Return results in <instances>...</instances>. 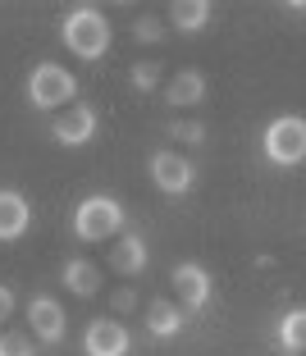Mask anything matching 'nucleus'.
Segmentation results:
<instances>
[{
	"mask_svg": "<svg viewBox=\"0 0 306 356\" xmlns=\"http://www.w3.org/2000/svg\"><path fill=\"white\" fill-rule=\"evenodd\" d=\"M60 42L69 46V55L83 64H96L106 60L110 42H115V28H110V19L96 5H74V10L60 19Z\"/></svg>",
	"mask_w": 306,
	"mask_h": 356,
	"instance_id": "f257e3e1",
	"label": "nucleus"
},
{
	"mask_svg": "<svg viewBox=\"0 0 306 356\" xmlns=\"http://www.w3.org/2000/svg\"><path fill=\"white\" fill-rule=\"evenodd\" d=\"M128 224V210L119 206L115 197L106 192H92L74 206V238L78 242H106V238H119Z\"/></svg>",
	"mask_w": 306,
	"mask_h": 356,
	"instance_id": "f03ea898",
	"label": "nucleus"
},
{
	"mask_svg": "<svg viewBox=\"0 0 306 356\" xmlns=\"http://www.w3.org/2000/svg\"><path fill=\"white\" fill-rule=\"evenodd\" d=\"M23 96H28L32 110H42V115H51V110H60V105H69L78 96V78L64 69V64H32L28 74V87H23Z\"/></svg>",
	"mask_w": 306,
	"mask_h": 356,
	"instance_id": "7ed1b4c3",
	"label": "nucleus"
},
{
	"mask_svg": "<svg viewBox=\"0 0 306 356\" xmlns=\"http://www.w3.org/2000/svg\"><path fill=\"white\" fill-rule=\"evenodd\" d=\"M261 151L275 169H297L306 160V119L302 115H279L265 124Z\"/></svg>",
	"mask_w": 306,
	"mask_h": 356,
	"instance_id": "20e7f679",
	"label": "nucleus"
},
{
	"mask_svg": "<svg viewBox=\"0 0 306 356\" xmlns=\"http://www.w3.org/2000/svg\"><path fill=\"white\" fill-rule=\"evenodd\" d=\"M147 174H151V183H156V192H165V197H183V192L197 188V169H192V160H183L179 151H151Z\"/></svg>",
	"mask_w": 306,
	"mask_h": 356,
	"instance_id": "39448f33",
	"label": "nucleus"
},
{
	"mask_svg": "<svg viewBox=\"0 0 306 356\" xmlns=\"http://www.w3.org/2000/svg\"><path fill=\"white\" fill-rule=\"evenodd\" d=\"M169 283L179 288V306L183 311H206V306L215 302V279H211V270L206 265H197V261H179L174 265V274H169Z\"/></svg>",
	"mask_w": 306,
	"mask_h": 356,
	"instance_id": "423d86ee",
	"label": "nucleus"
},
{
	"mask_svg": "<svg viewBox=\"0 0 306 356\" xmlns=\"http://www.w3.org/2000/svg\"><path fill=\"white\" fill-rule=\"evenodd\" d=\"M96 128H101V115H96L92 105H69L64 115H55V119H51L55 147H69V151L87 147V142L96 137Z\"/></svg>",
	"mask_w": 306,
	"mask_h": 356,
	"instance_id": "0eeeda50",
	"label": "nucleus"
},
{
	"mask_svg": "<svg viewBox=\"0 0 306 356\" xmlns=\"http://www.w3.org/2000/svg\"><path fill=\"white\" fill-rule=\"evenodd\" d=\"M28 325H32V338H37V343H46V347H60L64 334H69L64 306L55 302V297H46V293H37L28 302Z\"/></svg>",
	"mask_w": 306,
	"mask_h": 356,
	"instance_id": "6e6552de",
	"label": "nucleus"
},
{
	"mask_svg": "<svg viewBox=\"0 0 306 356\" xmlns=\"http://www.w3.org/2000/svg\"><path fill=\"white\" fill-rule=\"evenodd\" d=\"M83 352L87 356H128L133 352V334L119 320H92L83 329Z\"/></svg>",
	"mask_w": 306,
	"mask_h": 356,
	"instance_id": "1a4fd4ad",
	"label": "nucleus"
},
{
	"mask_svg": "<svg viewBox=\"0 0 306 356\" xmlns=\"http://www.w3.org/2000/svg\"><path fill=\"white\" fill-rule=\"evenodd\" d=\"M32 229V201L19 188H0V242H23Z\"/></svg>",
	"mask_w": 306,
	"mask_h": 356,
	"instance_id": "9d476101",
	"label": "nucleus"
},
{
	"mask_svg": "<svg viewBox=\"0 0 306 356\" xmlns=\"http://www.w3.org/2000/svg\"><path fill=\"white\" fill-rule=\"evenodd\" d=\"M151 265V247L142 233H119L115 247H110V270L124 274V279H138L142 270Z\"/></svg>",
	"mask_w": 306,
	"mask_h": 356,
	"instance_id": "9b49d317",
	"label": "nucleus"
},
{
	"mask_svg": "<svg viewBox=\"0 0 306 356\" xmlns=\"http://www.w3.org/2000/svg\"><path fill=\"white\" fill-rule=\"evenodd\" d=\"M206 92H211V83H206V74H201V69H179V74L165 83V101L174 105V110L201 105V101H206Z\"/></svg>",
	"mask_w": 306,
	"mask_h": 356,
	"instance_id": "f8f14e48",
	"label": "nucleus"
},
{
	"mask_svg": "<svg viewBox=\"0 0 306 356\" xmlns=\"http://www.w3.org/2000/svg\"><path fill=\"white\" fill-rule=\"evenodd\" d=\"M183 325H188V311H183L179 302H169V297H156V302L147 306V334L151 338H179Z\"/></svg>",
	"mask_w": 306,
	"mask_h": 356,
	"instance_id": "ddd939ff",
	"label": "nucleus"
},
{
	"mask_svg": "<svg viewBox=\"0 0 306 356\" xmlns=\"http://www.w3.org/2000/svg\"><path fill=\"white\" fill-rule=\"evenodd\" d=\"M215 19V5L211 0H174L169 5V28H179L183 37H197V32H206Z\"/></svg>",
	"mask_w": 306,
	"mask_h": 356,
	"instance_id": "4468645a",
	"label": "nucleus"
},
{
	"mask_svg": "<svg viewBox=\"0 0 306 356\" xmlns=\"http://www.w3.org/2000/svg\"><path fill=\"white\" fill-rule=\"evenodd\" d=\"M60 283L74 297H96L101 293V270H96L92 261H83V256H69V261L60 265Z\"/></svg>",
	"mask_w": 306,
	"mask_h": 356,
	"instance_id": "2eb2a0df",
	"label": "nucleus"
},
{
	"mask_svg": "<svg viewBox=\"0 0 306 356\" xmlns=\"http://www.w3.org/2000/svg\"><path fill=\"white\" fill-rule=\"evenodd\" d=\"M275 338H279V347H284V356H302V347H306V311L302 306H293V311L279 315Z\"/></svg>",
	"mask_w": 306,
	"mask_h": 356,
	"instance_id": "dca6fc26",
	"label": "nucleus"
},
{
	"mask_svg": "<svg viewBox=\"0 0 306 356\" xmlns=\"http://www.w3.org/2000/svg\"><path fill=\"white\" fill-rule=\"evenodd\" d=\"M128 83H133V92H142V96L156 92L160 87V64L156 60H138L133 69H128Z\"/></svg>",
	"mask_w": 306,
	"mask_h": 356,
	"instance_id": "f3484780",
	"label": "nucleus"
},
{
	"mask_svg": "<svg viewBox=\"0 0 306 356\" xmlns=\"http://www.w3.org/2000/svg\"><path fill=\"white\" fill-rule=\"evenodd\" d=\"M165 37H169V28L156 19V14H142V19L133 23V42H138V46H142V42L156 46V42H165Z\"/></svg>",
	"mask_w": 306,
	"mask_h": 356,
	"instance_id": "a211bd4d",
	"label": "nucleus"
},
{
	"mask_svg": "<svg viewBox=\"0 0 306 356\" xmlns=\"http://www.w3.org/2000/svg\"><path fill=\"white\" fill-rule=\"evenodd\" d=\"M169 137H179L183 147H201V142H206V124H201V119H183V124H169Z\"/></svg>",
	"mask_w": 306,
	"mask_h": 356,
	"instance_id": "6ab92c4d",
	"label": "nucleus"
},
{
	"mask_svg": "<svg viewBox=\"0 0 306 356\" xmlns=\"http://www.w3.org/2000/svg\"><path fill=\"white\" fill-rule=\"evenodd\" d=\"M0 356H37V343L28 334H0Z\"/></svg>",
	"mask_w": 306,
	"mask_h": 356,
	"instance_id": "aec40b11",
	"label": "nucleus"
},
{
	"mask_svg": "<svg viewBox=\"0 0 306 356\" xmlns=\"http://www.w3.org/2000/svg\"><path fill=\"white\" fill-rule=\"evenodd\" d=\"M110 306H115L119 315H128L133 306H138V293H133V288H119V293H115V302H110Z\"/></svg>",
	"mask_w": 306,
	"mask_h": 356,
	"instance_id": "412c9836",
	"label": "nucleus"
},
{
	"mask_svg": "<svg viewBox=\"0 0 306 356\" xmlns=\"http://www.w3.org/2000/svg\"><path fill=\"white\" fill-rule=\"evenodd\" d=\"M10 315H14V288H10V283H0V325H5Z\"/></svg>",
	"mask_w": 306,
	"mask_h": 356,
	"instance_id": "4be33fe9",
	"label": "nucleus"
}]
</instances>
